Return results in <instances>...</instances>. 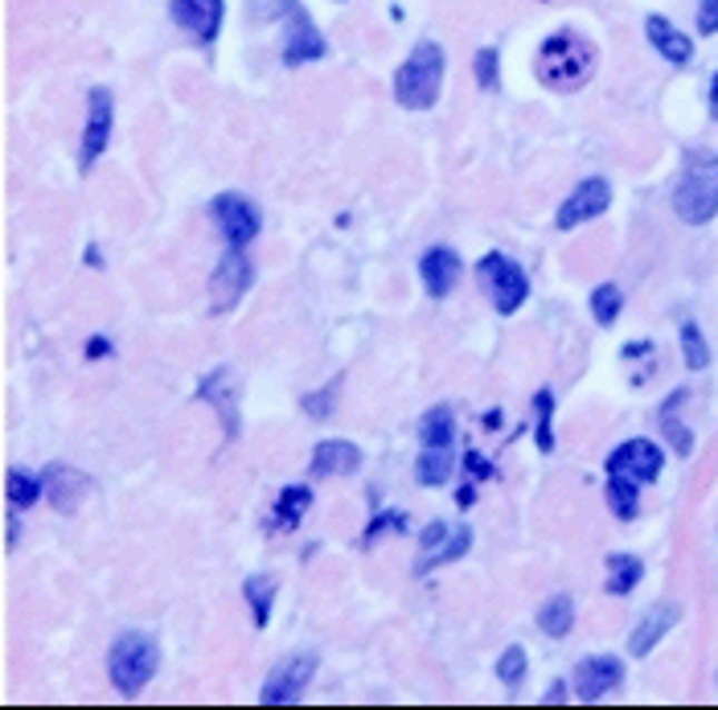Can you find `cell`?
Here are the masks:
<instances>
[{"label":"cell","instance_id":"1","mask_svg":"<svg viewBox=\"0 0 718 710\" xmlns=\"http://www.w3.org/2000/svg\"><path fill=\"white\" fill-rule=\"evenodd\" d=\"M534 70L550 91H579L596 75V46L574 29H559L538 46Z\"/></svg>","mask_w":718,"mask_h":710},{"label":"cell","instance_id":"2","mask_svg":"<svg viewBox=\"0 0 718 710\" xmlns=\"http://www.w3.org/2000/svg\"><path fill=\"white\" fill-rule=\"evenodd\" d=\"M447 75V58L440 41H419L415 50L403 58V67L394 70V103L406 111H431L440 103Z\"/></svg>","mask_w":718,"mask_h":710},{"label":"cell","instance_id":"3","mask_svg":"<svg viewBox=\"0 0 718 710\" xmlns=\"http://www.w3.org/2000/svg\"><path fill=\"white\" fill-rule=\"evenodd\" d=\"M157 665H160V644L153 632H140V629H128L119 632L111 649H107V678L116 686L124 698H136L144 686L157 678Z\"/></svg>","mask_w":718,"mask_h":710},{"label":"cell","instance_id":"4","mask_svg":"<svg viewBox=\"0 0 718 710\" xmlns=\"http://www.w3.org/2000/svg\"><path fill=\"white\" fill-rule=\"evenodd\" d=\"M673 214L686 226H706L718 214V152H686V169L673 185Z\"/></svg>","mask_w":718,"mask_h":710},{"label":"cell","instance_id":"5","mask_svg":"<svg viewBox=\"0 0 718 710\" xmlns=\"http://www.w3.org/2000/svg\"><path fill=\"white\" fill-rule=\"evenodd\" d=\"M476 276H481L484 292H489V300L501 316H513L530 300V276H525V267L510 255H501V250H489L481 255V264H476Z\"/></svg>","mask_w":718,"mask_h":710},{"label":"cell","instance_id":"6","mask_svg":"<svg viewBox=\"0 0 718 710\" xmlns=\"http://www.w3.org/2000/svg\"><path fill=\"white\" fill-rule=\"evenodd\" d=\"M250 284H255V264H250L247 247H230L223 259H218L214 276H209V296H214V308H218V313L235 308V304L247 296Z\"/></svg>","mask_w":718,"mask_h":710},{"label":"cell","instance_id":"7","mask_svg":"<svg viewBox=\"0 0 718 710\" xmlns=\"http://www.w3.org/2000/svg\"><path fill=\"white\" fill-rule=\"evenodd\" d=\"M111 128H116V99L107 87H95L87 95V128H82V148H79V165L82 172H91V165L107 152L111 145Z\"/></svg>","mask_w":718,"mask_h":710},{"label":"cell","instance_id":"8","mask_svg":"<svg viewBox=\"0 0 718 710\" xmlns=\"http://www.w3.org/2000/svg\"><path fill=\"white\" fill-rule=\"evenodd\" d=\"M287 13V38H284V67H304V62H321L328 53V41L313 26V17L304 13L301 0H284Z\"/></svg>","mask_w":718,"mask_h":710},{"label":"cell","instance_id":"9","mask_svg":"<svg viewBox=\"0 0 718 710\" xmlns=\"http://www.w3.org/2000/svg\"><path fill=\"white\" fill-rule=\"evenodd\" d=\"M608 206H612V185L603 181V177H583V181L571 189V198L559 206L554 226H559V230L588 226V223H596L600 214H608Z\"/></svg>","mask_w":718,"mask_h":710},{"label":"cell","instance_id":"10","mask_svg":"<svg viewBox=\"0 0 718 710\" xmlns=\"http://www.w3.org/2000/svg\"><path fill=\"white\" fill-rule=\"evenodd\" d=\"M209 210H214V218H218L230 247H250L255 243L263 218L250 198H243V194H218V198L209 201Z\"/></svg>","mask_w":718,"mask_h":710},{"label":"cell","instance_id":"11","mask_svg":"<svg viewBox=\"0 0 718 710\" xmlns=\"http://www.w3.org/2000/svg\"><path fill=\"white\" fill-rule=\"evenodd\" d=\"M316 678V658L313 653H301V658L279 661L267 682H263V702L267 707H284V702H301V694L308 690V682Z\"/></svg>","mask_w":718,"mask_h":710},{"label":"cell","instance_id":"12","mask_svg":"<svg viewBox=\"0 0 718 710\" xmlns=\"http://www.w3.org/2000/svg\"><path fill=\"white\" fill-rule=\"evenodd\" d=\"M661 469H666V452L653 440H624L608 456V473L632 476L637 485H653L657 476H661Z\"/></svg>","mask_w":718,"mask_h":710},{"label":"cell","instance_id":"13","mask_svg":"<svg viewBox=\"0 0 718 710\" xmlns=\"http://www.w3.org/2000/svg\"><path fill=\"white\" fill-rule=\"evenodd\" d=\"M624 682V661L612 653H596L574 665V698L579 702H600L608 690Z\"/></svg>","mask_w":718,"mask_h":710},{"label":"cell","instance_id":"14","mask_svg":"<svg viewBox=\"0 0 718 710\" xmlns=\"http://www.w3.org/2000/svg\"><path fill=\"white\" fill-rule=\"evenodd\" d=\"M169 17L185 29V33H194L201 46H209V41L223 33L226 4L223 0H173Z\"/></svg>","mask_w":718,"mask_h":710},{"label":"cell","instance_id":"15","mask_svg":"<svg viewBox=\"0 0 718 710\" xmlns=\"http://www.w3.org/2000/svg\"><path fill=\"white\" fill-rule=\"evenodd\" d=\"M460 255L452 247H431L423 259H419V279H423V292L431 300H444L447 292L460 284Z\"/></svg>","mask_w":718,"mask_h":710},{"label":"cell","instance_id":"16","mask_svg":"<svg viewBox=\"0 0 718 710\" xmlns=\"http://www.w3.org/2000/svg\"><path fill=\"white\" fill-rule=\"evenodd\" d=\"M681 620V608L673 604V600H661V604L649 608V617L640 620L637 629H632V637H628V653L632 658H649L657 644L666 641V632L673 629Z\"/></svg>","mask_w":718,"mask_h":710},{"label":"cell","instance_id":"17","mask_svg":"<svg viewBox=\"0 0 718 710\" xmlns=\"http://www.w3.org/2000/svg\"><path fill=\"white\" fill-rule=\"evenodd\" d=\"M197 395L206 398L209 407L218 411V420L226 427V440H238V398H235V374L226 366H218L214 374L201 378V391Z\"/></svg>","mask_w":718,"mask_h":710},{"label":"cell","instance_id":"18","mask_svg":"<svg viewBox=\"0 0 718 710\" xmlns=\"http://www.w3.org/2000/svg\"><path fill=\"white\" fill-rule=\"evenodd\" d=\"M362 469V447L350 444V440H321L313 447V464L308 473L328 481V476H353Z\"/></svg>","mask_w":718,"mask_h":710},{"label":"cell","instance_id":"19","mask_svg":"<svg viewBox=\"0 0 718 710\" xmlns=\"http://www.w3.org/2000/svg\"><path fill=\"white\" fill-rule=\"evenodd\" d=\"M645 38H649V46L666 58L669 67H686V62L694 58V38H686V33H681V29L661 13L645 17Z\"/></svg>","mask_w":718,"mask_h":710},{"label":"cell","instance_id":"20","mask_svg":"<svg viewBox=\"0 0 718 710\" xmlns=\"http://www.w3.org/2000/svg\"><path fill=\"white\" fill-rule=\"evenodd\" d=\"M456 440V411L447 403H435L431 411H423L419 420V444L423 447H452Z\"/></svg>","mask_w":718,"mask_h":710},{"label":"cell","instance_id":"21","mask_svg":"<svg viewBox=\"0 0 718 710\" xmlns=\"http://www.w3.org/2000/svg\"><path fill=\"white\" fill-rule=\"evenodd\" d=\"M313 505V489L308 485H287L279 497H275V513H272V530H296L301 517Z\"/></svg>","mask_w":718,"mask_h":710},{"label":"cell","instance_id":"22","mask_svg":"<svg viewBox=\"0 0 718 710\" xmlns=\"http://www.w3.org/2000/svg\"><path fill=\"white\" fill-rule=\"evenodd\" d=\"M452 469H456L452 447H423V452H419V464H415V481L423 489H440L452 481Z\"/></svg>","mask_w":718,"mask_h":710},{"label":"cell","instance_id":"23","mask_svg":"<svg viewBox=\"0 0 718 710\" xmlns=\"http://www.w3.org/2000/svg\"><path fill=\"white\" fill-rule=\"evenodd\" d=\"M538 629L547 632V637H554V641H562L567 632L574 629V600L571 595H550L547 604L538 608Z\"/></svg>","mask_w":718,"mask_h":710},{"label":"cell","instance_id":"24","mask_svg":"<svg viewBox=\"0 0 718 710\" xmlns=\"http://www.w3.org/2000/svg\"><path fill=\"white\" fill-rule=\"evenodd\" d=\"M640 579H645V563L637 554H612L608 559V583H603L608 595H632Z\"/></svg>","mask_w":718,"mask_h":710},{"label":"cell","instance_id":"25","mask_svg":"<svg viewBox=\"0 0 718 710\" xmlns=\"http://www.w3.org/2000/svg\"><path fill=\"white\" fill-rule=\"evenodd\" d=\"M275 575H247L243 583V595H247L250 612H255V629H267L272 624V604H275Z\"/></svg>","mask_w":718,"mask_h":710},{"label":"cell","instance_id":"26","mask_svg":"<svg viewBox=\"0 0 718 710\" xmlns=\"http://www.w3.org/2000/svg\"><path fill=\"white\" fill-rule=\"evenodd\" d=\"M637 481L620 473H608V510L620 517V522H632L640 513V497H637Z\"/></svg>","mask_w":718,"mask_h":710},{"label":"cell","instance_id":"27","mask_svg":"<svg viewBox=\"0 0 718 710\" xmlns=\"http://www.w3.org/2000/svg\"><path fill=\"white\" fill-rule=\"evenodd\" d=\"M591 316H596V325L600 329H612L616 316L624 313V292L616 288V284H600V288L591 292Z\"/></svg>","mask_w":718,"mask_h":710},{"label":"cell","instance_id":"28","mask_svg":"<svg viewBox=\"0 0 718 710\" xmlns=\"http://www.w3.org/2000/svg\"><path fill=\"white\" fill-rule=\"evenodd\" d=\"M472 551V530L469 526H456L452 534H447V542L440 546V551L427 554V563H419V571H431V566H447V563H460L464 554Z\"/></svg>","mask_w":718,"mask_h":710},{"label":"cell","instance_id":"29","mask_svg":"<svg viewBox=\"0 0 718 710\" xmlns=\"http://www.w3.org/2000/svg\"><path fill=\"white\" fill-rule=\"evenodd\" d=\"M4 497H9L13 510H29V505H38V497H41V481L21 473V469H13L9 481H4Z\"/></svg>","mask_w":718,"mask_h":710},{"label":"cell","instance_id":"30","mask_svg":"<svg viewBox=\"0 0 718 710\" xmlns=\"http://www.w3.org/2000/svg\"><path fill=\"white\" fill-rule=\"evenodd\" d=\"M472 75H476V87L481 91H501V50L496 46H484V50H476V58H472Z\"/></svg>","mask_w":718,"mask_h":710},{"label":"cell","instance_id":"31","mask_svg":"<svg viewBox=\"0 0 718 710\" xmlns=\"http://www.w3.org/2000/svg\"><path fill=\"white\" fill-rule=\"evenodd\" d=\"M681 357H686V366L690 369H706L710 366V345H706L702 329L694 325V321H681Z\"/></svg>","mask_w":718,"mask_h":710},{"label":"cell","instance_id":"32","mask_svg":"<svg viewBox=\"0 0 718 710\" xmlns=\"http://www.w3.org/2000/svg\"><path fill=\"white\" fill-rule=\"evenodd\" d=\"M534 411H538V452L547 456L550 447H554V427H550V420H554V395H550V386H542L534 395Z\"/></svg>","mask_w":718,"mask_h":710},{"label":"cell","instance_id":"33","mask_svg":"<svg viewBox=\"0 0 718 710\" xmlns=\"http://www.w3.org/2000/svg\"><path fill=\"white\" fill-rule=\"evenodd\" d=\"M525 649L522 644H510L505 653H501V661H496V678H501V686H510V690H518L522 686V678H525Z\"/></svg>","mask_w":718,"mask_h":710},{"label":"cell","instance_id":"34","mask_svg":"<svg viewBox=\"0 0 718 710\" xmlns=\"http://www.w3.org/2000/svg\"><path fill=\"white\" fill-rule=\"evenodd\" d=\"M337 386H341V378L328 382L325 391H308V395L301 398L304 415H313V420H328V415H333V395H337Z\"/></svg>","mask_w":718,"mask_h":710},{"label":"cell","instance_id":"35","mask_svg":"<svg viewBox=\"0 0 718 710\" xmlns=\"http://www.w3.org/2000/svg\"><path fill=\"white\" fill-rule=\"evenodd\" d=\"M399 530H406V513H399V510L378 513V517L370 522L366 534H362V546H374V542H378L382 534H399Z\"/></svg>","mask_w":718,"mask_h":710},{"label":"cell","instance_id":"36","mask_svg":"<svg viewBox=\"0 0 718 710\" xmlns=\"http://www.w3.org/2000/svg\"><path fill=\"white\" fill-rule=\"evenodd\" d=\"M661 423H666V435H669V444H673V452L678 456H690L694 452V435H690V427H681L669 411H661Z\"/></svg>","mask_w":718,"mask_h":710},{"label":"cell","instance_id":"37","mask_svg":"<svg viewBox=\"0 0 718 710\" xmlns=\"http://www.w3.org/2000/svg\"><path fill=\"white\" fill-rule=\"evenodd\" d=\"M447 534H452V526H447V522H431L427 530H423V539H419V546H423V551H440V546H444L447 542Z\"/></svg>","mask_w":718,"mask_h":710},{"label":"cell","instance_id":"38","mask_svg":"<svg viewBox=\"0 0 718 710\" xmlns=\"http://www.w3.org/2000/svg\"><path fill=\"white\" fill-rule=\"evenodd\" d=\"M698 33H702V38L718 33V0H702V4H698Z\"/></svg>","mask_w":718,"mask_h":710},{"label":"cell","instance_id":"39","mask_svg":"<svg viewBox=\"0 0 718 710\" xmlns=\"http://www.w3.org/2000/svg\"><path fill=\"white\" fill-rule=\"evenodd\" d=\"M464 464H469V473L472 476H484V481H489V476H496V469L489 461H484L481 452H469V456H464Z\"/></svg>","mask_w":718,"mask_h":710},{"label":"cell","instance_id":"40","mask_svg":"<svg viewBox=\"0 0 718 710\" xmlns=\"http://www.w3.org/2000/svg\"><path fill=\"white\" fill-rule=\"evenodd\" d=\"M111 354V342H107V337H91V342H87V357H91V362H99V357H107Z\"/></svg>","mask_w":718,"mask_h":710},{"label":"cell","instance_id":"41","mask_svg":"<svg viewBox=\"0 0 718 710\" xmlns=\"http://www.w3.org/2000/svg\"><path fill=\"white\" fill-rule=\"evenodd\" d=\"M4 530H9V534H4V551H13V546H17V513H13V505H9V517H4Z\"/></svg>","mask_w":718,"mask_h":710},{"label":"cell","instance_id":"42","mask_svg":"<svg viewBox=\"0 0 718 710\" xmlns=\"http://www.w3.org/2000/svg\"><path fill=\"white\" fill-rule=\"evenodd\" d=\"M456 505H460V510H472V505H476V489H472V485H460Z\"/></svg>","mask_w":718,"mask_h":710},{"label":"cell","instance_id":"43","mask_svg":"<svg viewBox=\"0 0 718 710\" xmlns=\"http://www.w3.org/2000/svg\"><path fill=\"white\" fill-rule=\"evenodd\" d=\"M710 116H715V124H718V70H715V79H710Z\"/></svg>","mask_w":718,"mask_h":710},{"label":"cell","instance_id":"44","mask_svg":"<svg viewBox=\"0 0 718 710\" xmlns=\"http://www.w3.org/2000/svg\"><path fill=\"white\" fill-rule=\"evenodd\" d=\"M562 698H567V686H562V682H554V686H550L547 702H562Z\"/></svg>","mask_w":718,"mask_h":710},{"label":"cell","instance_id":"45","mask_svg":"<svg viewBox=\"0 0 718 710\" xmlns=\"http://www.w3.org/2000/svg\"><path fill=\"white\" fill-rule=\"evenodd\" d=\"M87 264L104 267V255H99V247H87Z\"/></svg>","mask_w":718,"mask_h":710},{"label":"cell","instance_id":"46","mask_svg":"<svg viewBox=\"0 0 718 710\" xmlns=\"http://www.w3.org/2000/svg\"><path fill=\"white\" fill-rule=\"evenodd\" d=\"M337 4H345V0H337Z\"/></svg>","mask_w":718,"mask_h":710}]
</instances>
